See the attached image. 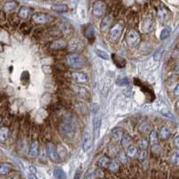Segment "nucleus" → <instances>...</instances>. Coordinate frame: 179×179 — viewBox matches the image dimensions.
Masks as SVG:
<instances>
[{
  "label": "nucleus",
  "instance_id": "obj_1",
  "mask_svg": "<svg viewBox=\"0 0 179 179\" xmlns=\"http://www.w3.org/2000/svg\"><path fill=\"white\" fill-rule=\"evenodd\" d=\"M66 64L74 69H80L84 66L85 60L81 55L72 53L66 56Z\"/></svg>",
  "mask_w": 179,
  "mask_h": 179
},
{
  "label": "nucleus",
  "instance_id": "obj_2",
  "mask_svg": "<svg viewBox=\"0 0 179 179\" xmlns=\"http://www.w3.org/2000/svg\"><path fill=\"white\" fill-rule=\"evenodd\" d=\"M60 131H61V134L65 138L71 139V138H74V136L75 127H74V125L71 124V122L65 121V122H63L60 125Z\"/></svg>",
  "mask_w": 179,
  "mask_h": 179
},
{
  "label": "nucleus",
  "instance_id": "obj_3",
  "mask_svg": "<svg viewBox=\"0 0 179 179\" xmlns=\"http://www.w3.org/2000/svg\"><path fill=\"white\" fill-rule=\"evenodd\" d=\"M106 4L102 1H96L92 7V13L96 17H101L106 13Z\"/></svg>",
  "mask_w": 179,
  "mask_h": 179
},
{
  "label": "nucleus",
  "instance_id": "obj_4",
  "mask_svg": "<svg viewBox=\"0 0 179 179\" xmlns=\"http://www.w3.org/2000/svg\"><path fill=\"white\" fill-rule=\"evenodd\" d=\"M126 43L130 47H136L140 43L141 39H140V35L136 31L131 30L127 33L126 37Z\"/></svg>",
  "mask_w": 179,
  "mask_h": 179
},
{
  "label": "nucleus",
  "instance_id": "obj_5",
  "mask_svg": "<svg viewBox=\"0 0 179 179\" xmlns=\"http://www.w3.org/2000/svg\"><path fill=\"white\" fill-rule=\"evenodd\" d=\"M46 152H47L48 157L53 162H57V161L59 160V157H58V154H57V151H56V147L54 146L53 143H48L46 145Z\"/></svg>",
  "mask_w": 179,
  "mask_h": 179
},
{
  "label": "nucleus",
  "instance_id": "obj_6",
  "mask_svg": "<svg viewBox=\"0 0 179 179\" xmlns=\"http://www.w3.org/2000/svg\"><path fill=\"white\" fill-rule=\"evenodd\" d=\"M84 48V44L79 39H73L68 45V50L72 53L81 52Z\"/></svg>",
  "mask_w": 179,
  "mask_h": 179
},
{
  "label": "nucleus",
  "instance_id": "obj_7",
  "mask_svg": "<svg viewBox=\"0 0 179 179\" xmlns=\"http://www.w3.org/2000/svg\"><path fill=\"white\" fill-rule=\"evenodd\" d=\"M100 126H101V118L100 117V112L94 113L93 114V129H94V134H95L96 138H99L100 136Z\"/></svg>",
  "mask_w": 179,
  "mask_h": 179
},
{
  "label": "nucleus",
  "instance_id": "obj_8",
  "mask_svg": "<svg viewBox=\"0 0 179 179\" xmlns=\"http://www.w3.org/2000/svg\"><path fill=\"white\" fill-rule=\"evenodd\" d=\"M92 147V136L89 132L84 133L82 138V149L84 152H89Z\"/></svg>",
  "mask_w": 179,
  "mask_h": 179
},
{
  "label": "nucleus",
  "instance_id": "obj_9",
  "mask_svg": "<svg viewBox=\"0 0 179 179\" xmlns=\"http://www.w3.org/2000/svg\"><path fill=\"white\" fill-rule=\"evenodd\" d=\"M122 30H123V27L122 25L120 24H116L111 30H110V38L111 39L113 40H117L119 39V37L121 36V33H122Z\"/></svg>",
  "mask_w": 179,
  "mask_h": 179
},
{
  "label": "nucleus",
  "instance_id": "obj_10",
  "mask_svg": "<svg viewBox=\"0 0 179 179\" xmlns=\"http://www.w3.org/2000/svg\"><path fill=\"white\" fill-rule=\"evenodd\" d=\"M72 78L77 83H86L88 82V76L84 73H73Z\"/></svg>",
  "mask_w": 179,
  "mask_h": 179
},
{
  "label": "nucleus",
  "instance_id": "obj_11",
  "mask_svg": "<svg viewBox=\"0 0 179 179\" xmlns=\"http://www.w3.org/2000/svg\"><path fill=\"white\" fill-rule=\"evenodd\" d=\"M153 26H154V22L152 19L151 18H145L143 22V25H142V29H143V31L145 32V33H148V32H151L153 29Z\"/></svg>",
  "mask_w": 179,
  "mask_h": 179
},
{
  "label": "nucleus",
  "instance_id": "obj_12",
  "mask_svg": "<svg viewBox=\"0 0 179 179\" xmlns=\"http://www.w3.org/2000/svg\"><path fill=\"white\" fill-rule=\"evenodd\" d=\"M31 20L38 24H42V23H46L48 21V17L47 14L44 13H36L34 15H32Z\"/></svg>",
  "mask_w": 179,
  "mask_h": 179
},
{
  "label": "nucleus",
  "instance_id": "obj_13",
  "mask_svg": "<svg viewBox=\"0 0 179 179\" xmlns=\"http://www.w3.org/2000/svg\"><path fill=\"white\" fill-rule=\"evenodd\" d=\"M111 22H112V16H110V15L106 16V17L102 20L101 24H100V29H101V30H102V31H107V30H108V28H109Z\"/></svg>",
  "mask_w": 179,
  "mask_h": 179
},
{
  "label": "nucleus",
  "instance_id": "obj_14",
  "mask_svg": "<svg viewBox=\"0 0 179 179\" xmlns=\"http://www.w3.org/2000/svg\"><path fill=\"white\" fill-rule=\"evenodd\" d=\"M38 153H39V143H38V141H33L31 143L29 154L31 158H35L38 156Z\"/></svg>",
  "mask_w": 179,
  "mask_h": 179
},
{
  "label": "nucleus",
  "instance_id": "obj_15",
  "mask_svg": "<svg viewBox=\"0 0 179 179\" xmlns=\"http://www.w3.org/2000/svg\"><path fill=\"white\" fill-rule=\"evenodd\" d=\"M86 38H88L89 39H95V29L92 25H89L87 27V29L85 30L84 32Z\"/></svg>",
  "mask_w": 179,
  "mask_h": 179
},
{
  "label": "nucleus",
  "instance_id": "obj_16",
  "mask_svg": "<svg viewBox=\"0 0 179 179\" xmlns=\"http://www.w3.org/2000/svg\"><path fill=\"white\" fill-rule=\"evenodd\" d=\"M11 171V166L6 163H0V176H5Z\"/></svg>",
  "mask_w": 179,
  "mask_h": 179
},
{
  "label": "nucleus",
  "instance_id": "obj_17",
  "mask_svg": "<svg viewBox=\"0 0 179 179\" xmlns=\"http://www.w3.org/2000/svg\"><path fill=\"white\" fill-rule=\"evenodd\" d=\"M16 7H17V3H15V2H13V1L7 2V3H5L4 5V11H5V12H8V13L14 11Z\"/></svg>",
  "mask_w": 179,
  "mask_h": 179
},
{
  "label": "nucleus",
  "instance_id": "obj_18",
  "mask_svg": "<svg viewBox=\"0 0 179 179\" xmlns=\"http://www.w3.org/2000/svg\"><path fill=\"white\" fill-rule=\"evenodd\" d=\"M30 10L28 7H25V6L22 7V8L20 9V11H19V13H18L19 16H20L21 18H22V19L28 18L29 15H30Z\"/></svg>",
  "mask_w": 179,
  "mask_h": 179
},
{
  "label": "nucleus",
  "instance_id": "obj_19",
  "mask_svg": "<svg viewBox=\"0 0 179 179\" xmlns=\"http://www.w3.org/2000/svg\"><path fill=\"white\" fill-rule=\"evenodd\" d=\"M54 177L56 178H59V179H64L66 178V174L65 173V171L62 169H55L54 170Z\"/></svg>",
  "mask_w": 179,
  "mask_h": 179
},
{
  "label": "nucleus",
  "instance_id": "obj_20",
  "mask_svg": "<svg viewBox=\"0 0 179 179\" xmlns=\"http://www.w3.org/2000/svg\"><path fill=\"white\" fill-rule=\"evenodd\" d=\"M9 135V129L6 127H3L0 129V142H4L7 140Z\"/></svg>",
  "mask_w": 179,
  "mask_h": 179
},
{
  "label": "nucleus",
  "instance_id": "obj_21",
  "mask_svg": "<svg viewBox=\"0 0 179 179\" xmlns=\"http://www.w3.org/2000/svg\"><path fill=\"white\" fill-rule=\"evenodd\" d=\"M170 33H171V28L169 27V26L165 27V28L161 30V33H160V39H161V40H164V39H168V38L169 37Z\"/></svg>",
  "mask_w": 179,
  "mask_h": 179
},
{
  "label": "nucleus",
  "instance_id": "obj_22",
  "mask_svg": "<svg viewBox=\"0 0 179 179\" xmlns=\"http://www.w3.org/2000/svg\"><path fill=\"white\" fill-rule=\"evenodd\" d=\"M65 46H66L65 41L59 39V40H56V41L53 42V44L51 45V48H53V49H60V48H65Z\"/></svg>",
  "mask_w": 179,
  "mask_h": 179
},
{
  "label": "nucleus",
  "instance_id": "obj_23",
  "mask_svg": "<svg viewBox=\"0 0 179 179\" xmlns=\"http://www.w3.org/2000/svg\"><path fill=\"white\" fill-rule=\"evenodd\" d=\"M30 74L27 71L22 72V74H21V82H22V83L24 84V85H27L30 82Z\"/></svg>",
  "mask_w": 179,
  "mask_h": 179
},
{
  "label": "nucleus",
  "instance_id": "obj_24",
  "mask_svg": "<svg viewBox=\"0 0 179 179\" xmlns=\"http://www.w3.org/2000/svg\"><path fill=\"white\" fill-rule=\"evenodd\" d=\"M110 162V160L107 157H101L99 160H98V165L101 168H108V164Z\"/></svg>",
  "mask_w": 179,
  "mask_h": 179
},
{
  "label": "nucleus",
  "instance_id": "obj_25",
  "mask_svg": "<svg viewBox=\"0 0 179 179\" xmlns=\"http://www.w3.org/2000/svg\"><path fill=\"white\" fill-rule=\"evenodd\" d=\"M171 134V132L169 130V128L168 127H162L160 132V136L162 138V139H167L170 136Z\"/></svg>",
  "mask_w": 179,
  "mask_h": 179
},
{
  "label": "nucleus",
  "instance_id": "obj_26",
  "mask_svg": "<svg viewBox=\"0 0 179 179\" xmlns=\"http://www.w3.org/2000/svg\"><path fill=\"white\" fill-rule=\"evenodd\" d=\"M151 129H152V126H151V125H150L149 123H147V122L142 123L141 126H140V127H139V130H140V132H142V133H148V132L151 131Z\"/></svg>",
  "mask_w": 179,
  "mask_h": 179
},
{
  "label": "nucleus",
  "instance_id": "obj_27",
  "mask_svg": "<svg viewBox=\"0 0 179 179\" xmlns=\"http://www.w3.org/2000/svg\"><path fill=\"white\" fill-rule=\"evenodd\" d=\"M150 143L152 145H156L158 143V133L156 131H152L150 134Z\"/></svg>",
  "mask_w": 179,
  "mask_h": 179
},
{
  "label": "nucleus",
  "instance_id": "obj_28",
  "mask_svg": "<svg viewBox=\"0 0 179 179\" xmlns=\"http://www.w3.org/2000/svg\"><path fill=\"white\" fill-rule=\"evenodd\" d=\"M131 136L129 134H125L123 135L122 139H121V143H122V145L123 147H127L128 145H130V143H131Z\"/></svg>",
  "mask_w": 179,
  "mask_h": 179
},
{
  "label": "nucleus",
  "instance_id": "obj_29",
  "mask_svg": "<svg viewBox=\"0 0 179 179\" xmlns=\"http://www.w3.org/2000/svg\"><path fill=\"white\" fill-rule=\"evenodd\" d=\"M137 152H138V151H137V148H136L135 146L131 145V146H129L128 149H127V156L130 157V158H134V157L136 156Z\"/></svg>",
  "mask_w": 179,
  "mask_h": 179
},
{
  "label": "nucleus",
  "instance_id": "obj_30",
  "mask_svg": "<svg viewBox=\"0 0 179 179\" xmlns=\"http://www.w3.org/2000/svg\"><path fill=\"white\" fill-rule=\"evenodd\" d=\"M112 172H117L118 169H119V166L117 164V162L116 160H110L109 164H108V167Z\"/></svg>",
  "mask_w": 179,
  "mask_h": 179
},
{
  "label": "nucleus",
  "instance_id": "obj_31",
  "mask_svg": "<svg viewBox=\"0 0 179 179\" xmlns=\"http://www.w3.org/2000/svg\"><path fill=\"white\" fill-rule=\"evenodd\" d=\"M52 9L56 12L58 13H64L67 11V5L66 4H58V5H54L52 6Z\"/></svg>",
  "mask_w": 179,
  "mask_h": 179
},
{
  "label": "nucleus",
  "instance_id": "obj_32",
  "mask_svg": "<svg viewBox=\"0 0 179 179\" xmlns=\"http://www.w3.org/2000/svg\"><path fill=\"white\" fill-rule=\"evenodd\" d=\"M163 53H164V48L161 47V48H160L155 52V54H154V56H153L154 60H156V61L160 60L161 57H162V56H163Z\"/></svg>",
  "mask_w": 179,
  "mask_h": 179
},
{
  "label": "nucleus",
  "instance_id": "obj_33",
  "mask_svg": "<svg viewBox=\"0 0 179 179\" xmlns=\"http://www.w3.org/2000/svg\"><path fill=\"white\" fill-rule=\"evenodd\" d=\"M95 52H96V54H97L100 57H101L102 59H105V60L109 59V56H108V54L106 51L100 50V49H96Z\"/></svg>",
  "mask_w": 179,
  "mask_h": 179
},
{
  "label": "nucleus",
  "instance_id": "obj_34",
  "mask_svg": "<svg viewBox=\"0 0 179 179\" xmlns=\"http://www.w3.org/2000/svg\"><path fill=\"white\" fill-rule=\"evenodd\" d=\"M122 137H123V132L121 130L117 129V130H115L113 132V139L115 141L118 142V141H120L122 139Z\"/></svg>",
  "mask_w": 179,
  "mask_h": 179
},
{
  "label": "nucleus",
  "instance_id": "obj_35",
  "mask_svg": "<svg viewBox=\"0 0 179 179\" xmlns=\"http://www.w3.org/2000/svg\"><path fill=\"white\" fill-rule=\"evenodd\" d=\"M117 159L121 163H123V164H126V163H127V157H126V155L123 152H119V153L117 154Z\"/></svg>",
  "mask_w": 179,
  "mask_h": 179
},
{
  "label": "nucleus",
  "instance_id": "obj_36",
  "mask_svg": "<svg viewBox=\"0 0 179 179\" xmlns=\"http://www.w3.org/2000/svg\"><path fill=\"white\" fill-rule=\"evenodd\" d=\"M136 154H137V157H138L139 160H144L147 158V152L144 149H142V151H140Z\"/></svg>",
  "mask_w": 179,
  "mask_h": 179
},
{
  "label": "nucleus",
  "instance_id": "obj_37",
  "mask_svg": "<svg viewBox=\"0 0 179 179\" xmlns=\"http://www.w3.org/2000/svg\"><path fill=\"white\" fill-rule=\"evenodd\" d=\"M161 114L164 116V117H169V118H174V116H173V114L171 113V111H169L168 108H163L162 110H161Z\"/></svg>",
  "mask_w": 179,
  "mask_h": 179
},
{
  "label": "nucleus",
  "instance_id": "obj_38",
  "mask_svg": "<svg viewBox=\"0 0 179 179\" xmlns=\"http://www.w3.org/2000/svg\"><path fill=\"white\" fill-rule=\"evenodd\" d=\"M139 147L141 148V149H146L147 147H148V142L146 141V140H142V141H140L139 142Z\"/></svg>",
  "mask_w": 179,
  "mask_h": 179
},
{
  "label": "nucleus",
  "instance_id": "obj_39",
  "mask_svg": "<svg viewBox=\"0 0 179 179\" xmlns=\"http://www.w3.org/2000/svg\"><path fill=\"white\" fill-rule=\"evenodd\" d=\"M172 161L177 166L178 165V152H175L172 156Z\"/></svg>",
  "mask_w": 179,
  "mask_h": 179
},
{
  "label": "nucleus",
  "instance_id": "obj_40",
  "mask_svg": "<svg viewBox=\"0 0 179 179\" xmlns=\"http://www.w3.org/2000/svg\"><path fill=\"white\" fill-rule=\"evenodd\" d=\"M81 174H82V170H81V169H78V170L76 171V175H75L74 178H80Z\"/></svg>",
  "mask_w": 179,
  "mask_h": 179
},
{
  "label": "nucleus",
  "instance_id": "obj_41",
  "mask_svg": "<svg viewBox=\"0 0 179 179\" xmlns=\"http://www.w3.org/2000/svg\"><path fill=\"white\" fill-rule=\"evenodd\" d=\"M178 89H179V86L178 85H177V86H176V88H175V90H174V91H175V94H176L177 96H178L179 95Z\"/></svg>",
  "mask_w": 179,
  "mask_h": 179
},
{
  "label": "nucleus",
  "instance_id": "obj_42",
  "mask_svg": "<svg viewBox=\"0 0 179 179\" xmlns=\"http://www.w3.org/2000/svg\"><path fill=\"white\" fill-rule=\"evenodd\" d=\"M175 143H176V146L177 147H178L179 146V143H178V136H177L176 138H175Z\"/></svg>",
  "mask_w": 179,
  "mask_h": 179
},
{
  "label": "nucleus",
  "instance_id": "obj_43",
  "mask_svg": "<svg viewBox=\"0 0 179 179\" xmlns=\"http://www.w3.org/2000/svg\"><path fill=\"white\" fill-rule=\"evenodd\" d=\"M30 170H31V171H32V173H31V174H35V173H36V169H35L33 167H30Z\"/></svg>",
  "mask_w": 179,
  "mask_h": 179
},
{
  "label": "nucleus",
  "instance_id": "obj_44",
  "mask_svg": "<svg viewBox=\"0 0 179 179\" xmlns=\"http://www.w3.org/2000/svg\"><path fill=\"white\" fill-rule=\"evenodd\" d=\"M1 125H2V118H1V117H0V127H1Z\"/></svg>",
  "mask_w": 179,
  "mask_h": 179
}]
</instances>
